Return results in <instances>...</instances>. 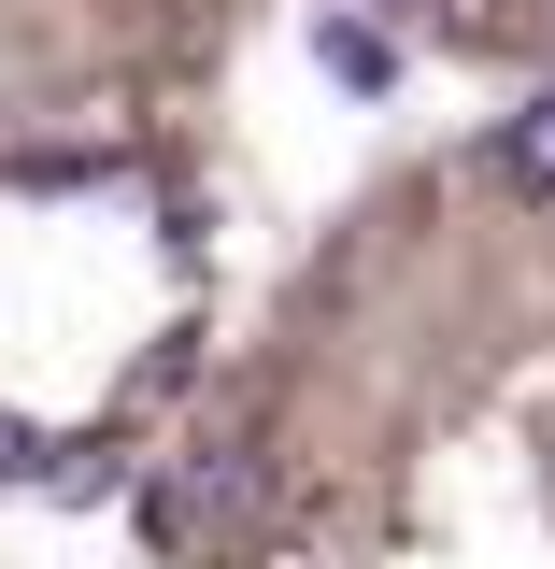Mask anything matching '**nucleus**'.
<instances>
[{
    "label": "nucleus",
    "instance_id": "1",
    "mask_svg": "<svg viewBox=\"0 0 555 569\" xmlns=\"http://www.w3.org/2000/svg\"><path fill=\"white\" fill-rule=\"evenodd\" d=\"M498 186H527V200H555V100L498 129Z\"/></svg>",
    "mask_w": 555,
    "mask_h": 569
},
{
    "label": "nucleus",
    "instance_id": "2",
    "mask_svg": "<svg viewBox=\"0 0 555 569\" xmlns=\"http://www.w3.org/2000/svg\"><path fill=\"white\" fill-rule=\"evenodd\" d=\"M427 0H356V29H370V43H385V29H414Z\"/></svg>",
    "mask_w": 555,
    "mask_h": 569
}]
</instances>
